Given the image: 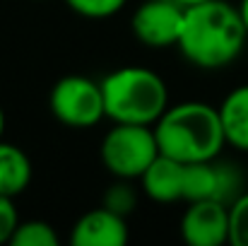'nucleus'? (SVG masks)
Listing matches in <instances>:
<instances>
[{
  "label": "nucleus",
  "instance_id": "nucleus-1",
  "mask_svg": "<svg viewBox=\"0 0 248 246\" xmlns=\"http://www.w3.org/2000/svg\"><path fill=\"white\" fill-rule=\"evenodd\" d=\"M248 39L239 7L224 0H205L186 7L178 49L198 68H224L239 58Z\"/></svg>",
  "mask_w": 248,
  "mask_h": 246
},
{
  "label": "nucleus",
  "instance_id": "nucleus-2",
  "mask_svg": "<svg viewBox=\"0 0 248 246\" xmlns=\"http://www.w3.org/2000/svg\"><path fill=\"white\" fill-rule=\"evenodd\" d=\"M159 152L183 164L217 160L227 145L219 109L205 101H181L166 106L152 126Z\"/></svg>",
  "mask_w": 248,
  "mask_h": 246
},
{
  "label": "nucleus",
  "instance_id": "nucleus-3",
  "mask_svg": "<svg viewBox=\"0 0 248 246\" xmlns=\"http://www.w3.org/2000/svg\"><path fill=\"white\" fill-rule=\"evenodd\" d=\"M101 94L106 118L113 123L155 126L169 106L166 82L150 68L125 66L104 75Z\"/></svg>",
  "mask_w": 248,
  "mask_h": 246
},
{
  "label": "nucleus",
  "instance_id": "nucleus-4",
  "mask_svg": "<svg viewBox=\"0 0 248 246\" xmlns=\"http://www.w3.org/2000/svg\"><path fill=\"white\" fill-rule=\"evenodd\" d=\"M99 155L104 166L116 179H140L159 155L155 128L138 123H113V128L101 140Z\"/></svg>",
  "mask_w": 248,
  "mask_h": 246
},
{
  "label": "nucleus",
  "instance_id": "nucleus-5",
  "mask_svg": "<svg viewBox=\"0 0 248 246\" xmlns=\"http://www.w3.org/2000/svg\"><path fill=\"white\" fill-rule=\"evenodd\" d=\"M48 109L56 121L70 128H92L106 118L101 84L84 75H65L53 84Z\"/></svg>",
  "mask_w": 248,
  "mask_h": 246
},
{
  "label": "nucleus",
  "instance_id": "nucleus-6",
  "mask_svg": "<svg viewBox=\"0 0 248 246\" xmlns=\"http://www.w3.org/2000/svg\"><path fill=\"white\" fill-rule=\"evenodd\" d=\"M183 15L186 7L176 0H147L135 10L130 27L135 39L142 41L145 46L166 49L178 44Z\"/></svg>",
  "mask_w": 248,
  "mask_h": 246
},
{
  "label": "nucleus",
  "instance_id": "nucleus-7",
  "mask_svg": "<svg viewBox=\"0 0 248 246\" xmlns=\"http://www.w3.org/2000/svg\"><path fill=\"white\" fill-rule=\"evenodd\" d=\"M181 237L188 246H222L229 242V205L222 200H193L181 217Z\"/></svg>",
  "mask_w": 248,
  "mask_h": 246
},
{
  "label": "nucleus",
  "instance_id": "nucleus-8",
  "mask_svg": "<svg viewBox=\"0 0 248 246\" xmlns=\"http://www.w3.org/2000/svg\"><path fill=\"white\" fill-rule=\"evenodd\" d=\"M128 237L125 217L104 205L80 215L70 230L73 246H125Z\"/></svg>",
  "mask_w": 248,
  "mask_h": 246
},
{
  "label": "nucleus",
  "instance_id": "nucleus-9",
  "mask_svg": "<svg viewBox=\"0 0 248 246\" xmlns=\"http://www.w3.org/2000/svg\"><path fill=\"white\" fill-rule=\"evenodd\" d=\"M183 166H186L183 162L159 152L155 157V162L150 164L145 169V174L140 176L145 196L157 200V203L183 200Z\"/></svg>",
  "mask_w": 248,
  "mask_h": 246
},
{
  "label": "nucleus",
  "instance_id": "nucleus-10",
  "mask_svg": "<svg viewBox=\"0 0 248 246\" xmlns=\"http://www.w3.org/2000/svg\"><path fill=\"white\" fill-rule=\"evenodd\" d=\"M219 118L227 145L248 152V84L232 89L219 104Z\"/></svg>",
  "mask_w": 248,
  "mask_h": 246
},
{
  "label": "nucleus",
  "instance_id": "nucleus-11",
  "mask_svg": "<svg viewBox=\"0 0 248 246\" xmlns=\"http://www.w3.org/2000/svg\"><path fill=\"white\" fill-rule=\"evenodd\" d=\"M31 181V162L27 152L12 143L0 140V196H19Z\"/></svg>",
  "mask_w": 248,
  "mask_h": 246
},
{
  "label": "nucleus",
  "instance_id": "nucleus-12",
  "mask_svg": "<svg viewBox=\"0 0 248 246\" xmlns=\"http://www.w3.org/2000/svg\"><path fill=\"white\" fill-rule=\"evenodd\" d=\"M56 244H58V234L44 220H19V225L15 227V232L10 237V246H56Z\"/></svg>",
  "mask_w": 248,
  "mask_h": 246
},
{
  "label": "nucleus",
  "instance_id": "nucleus-13",
  "mask_svg": "<svg viewBox=\"0 0 248 246\" xmlns=\"http://www.w3.org/2000/svg\"><path fill=\"white\" fill-rule=\"evenodd\" d=\"M135 203H138V193H135L130 179H116V181L108 186V191L104 193V203H101V205L125 217V215L133 213Z\"/></svg>",
  "mask_w": 248,
  "mask_h": 246
},
{
  "label": "nucleus",
  "instance_id": "nucleus-14",
  "mask_svg": "<svg viewBox=\"0 0 248 246\" xmlns=\"http://www.w3.org/2000/svg\"><path fill=\"white\" fill-rule=\"evenodd\" d=\"M229 244L248 246V191L239 193L229 205Z\"/></svg>",
  "mask_w": 248,
  "mask_h": 246
},
{
  "label": "nucleus",
  "instance_id": "nucleus-15",
  "mask_svg": "<svg viewBox=\"0 0 248 246\" xmlns=\"http://www.w3.org/2000/svg\"><path fill=\"white\" fill-rule=\"evenodd\" d=\"M65 2L80 17H87V19H106V17L116 15L118 10H123V5L128 0H65Z\"/></svg>",
  "mask_w": 248,
  "mask_h": 246
},
{
  "label": "nucleus",
  "instance_id": "nucleus-16",
  "mask_svg": "<svg viewBox=\"0 0 248 246\" xmlns=\"http://www.w3.org/2000/svg\"><path fill=\"white\" fill-rule=\"evenodd\" d=\"M17 225H19V215L15 200L10 196H0V244H10V237Z\"/></svg>",
  "mask_w": 248,
  "mask_h": 246
},
{
  "label": "nucleus",
  "instance_id": "nucleus-17",
  "mask_svg": "<svg viewBox=\"0 0 248 246\" xmlns=\"http://www.w3.org/2000/svg\"><path fill=\"white\" fill-rule=\"evenodd\" d=\"M239 12H241V19H244V24H246V32H248V0H241V5H239Z\"/></svg>",
  "mask_w": 248,
  "mask_h": 246
},
{
  "label": "nucleus",
  "instance_id": "nucleus-18",
  "mask_svg": "<svg viewBox=\"0 0 248 246\" xmlns=\"http://www.w3.org/2000/svg\"><path fill=\"white\" fill-rule=\"evenodd\" d=\"M2 133H5V111L0 106V140H2Z\"/></svg>",
  "mask_w": 248,
  "mask_h": 246
},
{
  "label": "nucleus",
  "instance_id": "nucleus-19",
  "mask_svg": "<svg viewBox=\"0 0 248 246\" xmlns=\"http://www.w3.org/2000/svg\"><path fill=\"white\" fill-rule=\"evenodd\" d=\"M176 2H181L183 7H190V5H198V2H205V0H176Z\"/></svg>",
  "mask_w": 248,
  "mask_h": 246
}]
</instances>
